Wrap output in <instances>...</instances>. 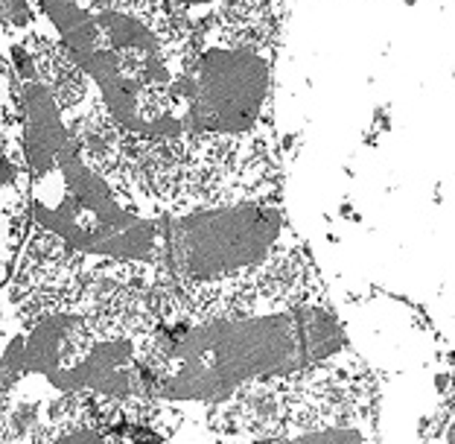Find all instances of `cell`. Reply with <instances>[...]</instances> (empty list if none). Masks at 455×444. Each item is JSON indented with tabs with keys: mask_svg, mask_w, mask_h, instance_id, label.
Listing matches in <instances>:
<instances>
[{
	"mask_svg": "<svg viewBox=\"0 0 455 444\" xmlns=\"http://www.w3.org/2000/svg\"><path fill=\"white\" fill-rule=\"evenodd\" d=\"M345 351V327L327 293L245 316H190L161 284L140 363L143 395L170 404H213Z\"/></svg>",
	"mask_w": 455,
	"mask_h": 444,
	"instance_id": "obj_1",
	"label": "cell"
},
{
	"mask_svg": "<svg viewBox=\"0 0 455 444\" xmlns=\"http://www.w3.org/2000/svg\"><path fill=\"white\" fill-rule=\"evenodd\" d=\"M164 287L190 316H245L327 293L283 196L164 216Z\"/></svg>",
	"mask_w": 455,
	"mask_h": 444,
	"instance_id": "obj_2",
	"label": "cell"
},
{
	"mask_svg": "<svg viewBox=\"0 0 455 444\" xmlns=\"http://www.w3.org/2000/svg\"><path fill=\"white\" fill-rule=\"evenodd\" d=\"M29 225L24 109L15 70L0 56V290L9 284Z\"/></svg>",
	"mask_w": 455,
	"mask_h": 444,
	"instance_id": "obj_3",
	"label": "cell"
},
{
	"mask_svg": "<svg viewBox=\"0 0 455 444\" xmlns=\"http://www.w3.org/2000/svg\"><path fill=\"white\" fill-rule=\"evenodd\" d=\"M435 444H455V409L450 412V418L443 421V430L438 432V441Z\"/></svg>",
	"mask_w": 455,
	"mask_h": 444,
	"instance_id": "obj_4",
	"label": "cell"
}]
</instances>
